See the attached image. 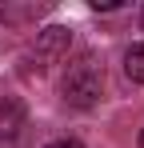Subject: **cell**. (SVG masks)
I'll return each mask as SVG.
<instances>
[{
  "instance_id": "1",
  "label": "cell",
  "mask_w": 144,
  "mask_h": 148,
  "mask_svg": "<svg viewBox=\"0 0 144 148\" xmlns=\"http://www.w3.org/2000/svg\"><path fill=\"white\" fill-rule=\"evenodd\" d=\"M60 96H64V104H72V108H92V104H100V96H104V68L96 64L92 56H80L76 64H68V72L60 80Z\"/></svg>"
},
{
  "instance_id": "2",
  "label": "cell",
  "mask_w": 144,
  "mask_h": 148,
  "mask_svg": "<svg viewBox=\"0 0 144 148\" xmlns=\"http://www.w3.org/2000/svg\"><path fill=\"white\" fill-rule=\"evenodd\" d=\"M72 48V28L64 24H48L36 32V40L28 44V52H24V68L28 72H48L52 64H60L64 56H68Z\"/></svg>"
},
{
  "instance_id": "3",
  "label": "cell",
  "mask_w": 144,
  "mask_h": 148,
  "mask_svg": "<svg viewBox=\"0 0 144 148\" xmlns=\"http://www.w3.org/2000/svg\"><path fill=\"white\" fill-rule=\"evenodd\" d=\"M124 76L132 84H144V40L132 44V48H124Z\"/></svg>"
},
{
  "instance_id": "4",
  "label": "cell",
  "mask_w": 144,
  "mask_h": 148,
  "mask_svg": "<svg viewBox=\"0 0 144 148\" xmlns=\"http://www.w3.org/2000/svg\"><path fill=\"white\" fill-rule=\"evenodd\" d=\"M44 148H84L80 140H52V144H44Z\"/></svg>"
},
{
  "instance_id": "5",
  "label": "cell",
  "mask_w": 144,
  "mask_h": 148,
  "mask_svg": "<svg viewBox=\"0 0 144 148\" xmlns=\"http://www.w3.org/2000/svg\"><path fill=\"white\" fill-rule=\"evenodd\" d=\"M140 144H144V132H140Z\"/></svg>"
},
{
  "instance_id": "6",
  "label": "cell",
  "mask_w": 144,
  "mask_h": 148,
  "mask_svg": "<svg viewBox=\"0 0 144 148\" xmlns=\"http://www.w3.org/2000/svg\"><path fill=\"white\" fill-rule=\"evenodd\" d=\"M140 28H144V16H140Z\"/></svg>"
}]
</instances>
